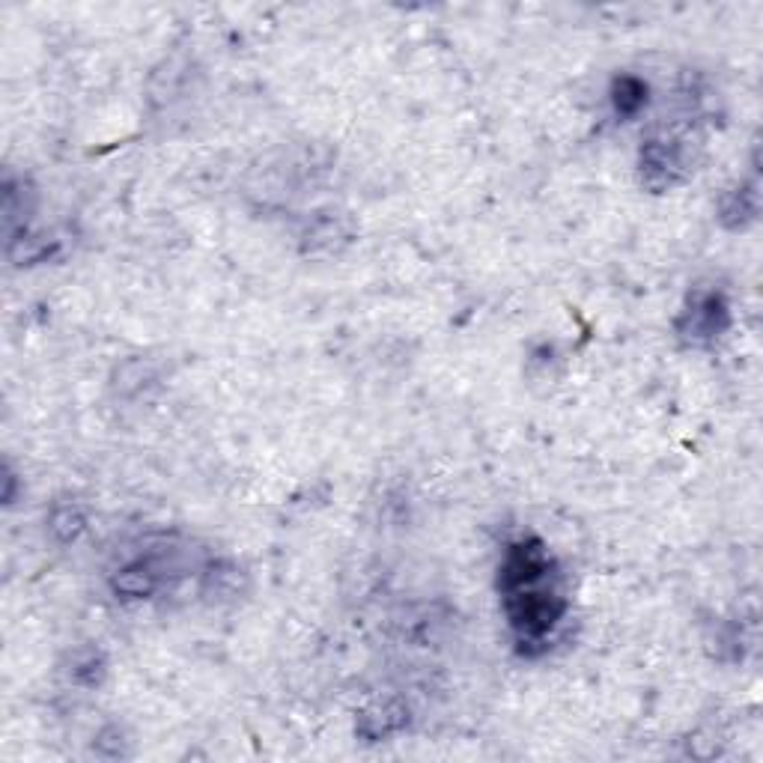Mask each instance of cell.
<instances>
[{
	"label": "cell",
	"instance_id": "obj_7",
	"mask_svg": "<svg viewBox=\"0 0 763 763\" xmlns=\"http://www.w3.org/2000/svg\"><path fill=\"white\" fill-rule=\"evenodd\" d=\"M647 93H651V87H647V80L638 78V75H617V78L612 80L609 99H612L614 114H617L621 120H633V117H638V114L644 111Z\"/></svg>",
	"mask_w": 763,
	"mask_h": 763
},
{
	"label": "cell",
	"instance_id": "obj_8",
	"mask_svg": "<svg viewBox=\"0 0 763 763\" xmlns=\"http://www.w3.org/2000/svg\"><path fill=\"white\" fill-rule=\"evenodd\" d=\"M87 531V513L80 511L78 504H54V511L49 516V534L51 540L61 542V546H69Z\"/></svg>",
	"mask_w": 763,
	"mask_h": 763
},
{
	"label": "cell",
	"instance_id": "obj_6",
	"mask_svg": "<svg viewBox=\"0 0 763 763\" xmlns=\"http://www.w3.org/2000/svg\"><path fill=\"white\" fill-rule=\"evenodd\" d=\"M761 212V197H757V180L743 182L733 191H728L719 203V218H722L724 227L731 230H743L757 218Z\"/></svg>",
	"mask_w": 763,
	"mask_h": 763
},
{
	"label": "cell",
	"instance_id": "obj_9",
	"mask_svg": "<svg viewBox=\"0 0 763 763\" xmlns=\"http://www.w3.org/2000/svg\"><path fill=\"white\" fill-rule=\"evenodd\" d=\"M105 671H108V663H105L101 651H93V647L80 651L78 656L72 659V680L80 686H99Z\"/></svg>",
	"mask_w": 763,
	"mask_h": 763
},
{
	"label": "cell",
	"instance_id": "obj_10",
	"mask_svg": "<svg viewBox=\"0 0 763 763\" xmlns=\"http://www.w3.org/2000/svg\"><path fill=\"white\" fill-rule=\"evenodd\" d=\"M308 239H311L313 248L325 245L329 251H334L337 241H350V230H341V222H334V218H320L313 224V230L308 233Z\"/></svg>",
	"mask_w": 763,
	"mask_h": 763
},
{
	"label": "cell",
	"instance_id": "obj_5",
	"mask_svg": "<svg viewBox=\"0 0 763 763\" xmlns=\"http://www.w3.org/2000/svg\"><path fill=\"white\" fill-rule=\"evenodd\" d=\"M406 722H409V710L402 703L382 701L362 710V716H358V733H362L364 740L376 743V740H388L397 731H402Z\"/></svg>",
	"mask_w": 763,
	"mask_h": 763
},
{
	"label": "cell",
	"instance_id": "obj_1",
	"mask_svg": "<svg viewBox=\"0 0 763 763\" xmlns=\"http://www.w3.org/2000/svg\"><path fill=\"white\" fill-rule=\"evenodd\" d=\"M498 597L516 651L537 656L549 647L567 617V597L549 546L537 537H519L504 546L498 563Z\"/></svg>",
	"mask_w": 763,
	"mask_h": 763
},
{
	"label": "cell",
	"instance_id": "obj_3",
	"mask_svg": "<svg viewBox=\"0 0 763 763\" xmlns=\"http://www.w3.org/2000/svg\"><path fill=\"white\" fill-rule=\"evenodd\" d=\"M731 329V304L719 290L689 292V302L677 316V337L686 346H713Z\"/></svg>",
	"mask_w": 763,
	"mask_h": 763
},
{
	"label": "cell",
	"instance_id": "obj_4",
	"mask_svg": "<svg viewBox=\"0 0 763 763\" xmlns=\"http://www.w3.org/2000/svg\"><path fill=\"white\" fill-rule=\"evenodd\" d=\"M164 558L161 555H143L111 576V591L122 603H143L152 600L164 588Z\"/></svg>",
	"mask_w": 763,
	"mask_h": 763
},
{
	"label": "cell",
	"instance_id": "obj_2",
	"mask_svg": "<svg viewBox=\"0 0 763 763\" xmlns=\"http://www.w3.org/2000/svg\"><path fill=\"white\" fill-rule=\"evenodd\" d=\"M692 141L686 138L684 131H653L651 138L642 143V152H638L642 185L656 191V194L677 189L680 182H686V176L692 173Z\"/></svg>",
	"mask_w": 763,
	"mask_h": 763
}]
</instances>
